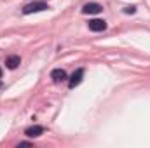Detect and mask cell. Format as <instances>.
Wrapping results in <instances>:
<instances>
[{"mask_svg": "<svg viewBox=\"0 0 150 148\" xmlns=\"http://www.w3.org/2000/svg\"><path fill=\"white\" fill-rule=\"evenodd\" d=\"M49 9V5L45 2H32V4H26L23 7V14H33V12H40V11H45Z\"/></svg>", "mask_w": 150, "mask_h": 148, "instance_id": "cell-1", "label": "cell"}, {"mask_svg": "<svg viewBox=\"0 0 150 148\" xmlns=\"http://www.w3.org/2000/svg\"><path fill=\"white\" fill-rule=\"evenodd\" d=\"M101 11H103V7L100 4H96V2H89V4H86L82 7V12L84 14H100Z\"/></svg>", "mask_w": 150, "mask_h": 148, "instance_id": "cell-2", "label": "cell"}, {"mask_svg": "<svg viewBox=\"0 0 150 148\" xmlns=\"http://www.w3.org/2000/svg\"><path fill=\"white\" fill-rule=\"evenodd\" d=\"M89 30H93V32H103V30H107V23L103 19H91L89 21Z\"/></svg>", "mask_w": 150, "mask_h": 148, "instance_id": "cell-3", "label": "cell"}, {"mask_svg": "<svg viewBox=\"0 0 150 148\" xmlns=\"http://www.w3.org/2000/svg\"><path fill=\"white\" fill-rule=\"evenodd\" d=\"M82 77H84V70L80 68V70H77L72 77H70V82H68V85H70V89H74V87H77L80 82H82Z\"/></svg>", "mask_w": 150, "mask_h": 148, "instance_id": "cell-4", "label": "cell"}, {"mask_svg": "<svg viewBox=\"0 0 150 148\" xmlns=\"http://www.w3.org/2000/svg\"><path fill=\"white\" fill-rule=\"evenodd\" d=\"M42 132H44V127H40V125H32V127H28V129L25 131V134H26L28 138H38Z\"/></svg>", "mask_w": 150, "mask_h": 148, "instance_id": "cell-5", "label": "cell"}, {"mask_svg": "<svg viewBox=\"0 0 150 148\" xmlns=\"http://www.w3.org/2000/svg\"><path fill=\"white\" fill-rule=\"evenodd\" d=\"M51 78H52L54 82H63V80H67V72H65V70H61V68H58V70H52Z\"/></svg>", "mask_w": 150, "mask_h": 148, "instance_id": "cell-6", "label": "cell"}, {"mask_svg": "<svg viewBox=\"0 0 150 148\" xmlns=\"http://www.w3.org/2000/svg\"><path fill=\"white\" fill-rule=\"evenodd\" d=\"M19 63H21V58H19V56H9V58L5 59V65H7V68H11V70L18 68Z\"/></svg>", "mask_w": 150, "mask_h": 148, "instance_id": "cell-7", "label": "cell"}, {"mask_svg": "<svg viewBox=\"0 0 150 148\" xmlns=\"http://www.w3.org/2000/svg\"><path fill=\"white\" fill-rule=\"evenodd\" d=\"M134 11H136V7H126V9H124V12H126V14H133Z\"/></svg>", "mask_w": 150, "mask_h": 148, "instance_id": "cell-8", "label": "cell"}, {"mask_svg": "<svg viewBox=\"0 0 150 148\" xmlns=\"http://www.w3.org/2000/svg\"><path fill=\"white\" fill-rule=\"evenodd\" d=\"M0 77H2V70H0Z\"/></svg>", "mask_w": 150, "mask_h": 148, "instance_id": "cell-9", "label": "cell"}]
</instances>
